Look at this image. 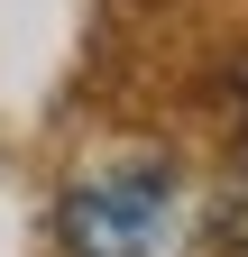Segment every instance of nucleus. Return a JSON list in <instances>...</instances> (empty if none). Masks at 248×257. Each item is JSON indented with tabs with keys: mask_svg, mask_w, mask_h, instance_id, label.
<instances>
[{
	"mask_svg": "<svg viewBox=\"0 0 248 257\" xmlns=\"http://www.w3.org/2000/svg\"><path fill=\"white\" fill-rule=\"evenodd\" d=\"M65 248L74 257H175L184 248V184L157 156H119L65 193Z\"/></svg>",
	"mask_w": 248,
	"mask_h": 257,
	"instance_id": "obj_1",
	"label": "nucleus"
},
{
	"mask_svg": "<svg viewBox=\"0 0 248 257\" xmlns=\"http://www.w3.org/2000/svg\"><path fill=\"white\" fill-rule=\"evenodd\" d=\"M230 239H239V248H248V211H239V220H230Z\"/></svg>",
	"mask_w": 248,
	"mask_h": 257,
	"instance_id": "obj_2",
	"label": "nucleus"
},
{
	"mask_svg": "<svg viewBox=\"0 0 248 257\" xmlns=\"http://www.w3.org/2000/svg\"><path fill=\"white\" fill-rule=\"evenodd\" d=\"M239 101H248V55H239Z\"/></svg>",
	"mask_w": 248,
	"mask_h": 257,
	"instance_id": "obj_3",
	"label": "nucleus"
}]
</instances>
